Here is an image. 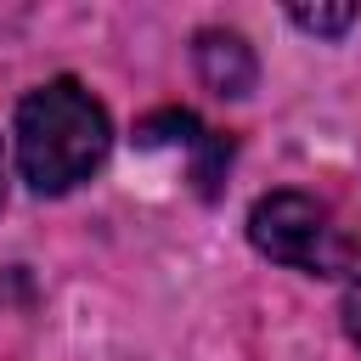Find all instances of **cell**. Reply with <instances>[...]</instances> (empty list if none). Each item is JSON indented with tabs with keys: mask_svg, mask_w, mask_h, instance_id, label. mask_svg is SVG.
Returning a JSON list of instances; mask_svg holds the SVG:
<instances>
[{
	"mask_svg": "<svg viewBox=\"0 0 361 361\" xmlns=\"http://www.w3.org/2000/svg\"><path fill=\"white\" fill-rule=\"evenodd\" d=\"M113 147L107 107L79 79H51L23 96L17 107V164L34 192L79 186Z\"/></svg>",
	"mask_w": 361,
	"mask_h": 361,
	"instance_id": "cell-1",
	"label": "cell"
},
{
	"mask_svg": "<svg viewBox=\"0 0 361 361\" xmlns=\"http://www.w3.org/2000/svg\"><path fill=\"white\" fill-rule=\"evenodd\" d=\"M248 243L259 254H271L276 265H293V271H310V276H338L355 259V248L333 226L327 203H316L305 192H271V197H259L248 209Z\"/></svg>",
	"mask_w": 361,
	"mask_h": 361,
	"instance_id": "cell-2",
	"label": "cell"
},
{
	"mask_svg": "<svg viewBox=\"0 0 361 361\" xmlns=\"http://www.w3.org/2000/svg\"><path fill=\"white\" fill-rule=\"evenodd\" d=\"M197 73L214 96H248L259 68H254V51L243 45V34L209 28V34H197Z\"/></svg>",
	"mask_w": 361,
	"mask_h": 361,
	"instance_id": "cell-3",
	"label": "cell"
},
{
	"mask_svg": "<svg viewBox=\"0 0 361 361\" xmlns=\"http://www.w3.org/2000/svg\"><path fill=\"white\" fill-rule=\"evenodd\" d=\"M299 28H310V34H344L355 17H361V6H293L288 11Z\"/></svg>",
	"mask_w": 361,
	"mask_h": 361,
	"instance_id": "cell-4",
	"label": "cell"
},
{
	"mask_svg": "<svg viewBox=\"0 0 361 361\" xmlns=\"http://www.w3.org/2000/svg\"><path fill=\"white\" fill-rule=\"evenodd\" d=\"M344 327H350V338L361 344V276H355L350 293H344Z\"/></svg>",
	"mask_w": 361,
	"mask_h": 361,
	"instance_id": "cell-5",
	"label": "cell"
},
{
	"mask_svg": "<svg viewBox=\"0 0 361 361\" xmlns=\"http://www.w3.org/2000/svg\"><path fill=\"white\" fill-rule=\"evenodd\" d=\"M0 203H6V152H0Z\"/></svg>",
	"mask_w": 361,
	"mask_h": 361,
	"instance_id": "cell-6",
	"label": "cell"
}]
</instances>
